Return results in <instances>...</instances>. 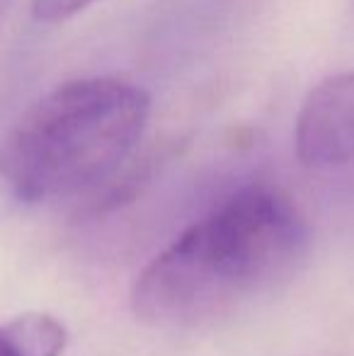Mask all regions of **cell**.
<instances>
[{"label": "cell", "mask_w": 354, "mask_h": 356, "mask_svg": "<svg viewBox=\"0 0 354 356\" xmlns=\"http://www.w3.org/2000/svg\"><path fill=\"white\" fill-rule=\"evenodd\" d=\"M311 250L298 207L272 184H246L163 248L131 286V310L156 330H194L284 286Z\"/></svg>", "instance_id": "6da1fadb"}, {"label": "cell", "mask_w": 354, "mask_h": 356, "mask_svg": "<svg viewBox=\"0 0 354 356\" xmlns=\"http://www.w3.org/2000/svg\"><path fill=\"white\" fill-rule=\"evenodd\" d=\"M146 90L114 75L76 78L37 97L0 145V177L15 199L49 204L112 177L146 131Z\"/></svg>", "instance_id": "7a4b0ae2"}, {"label": "cell", "mask_w": 354, "mask_h": 356, "mask_svg": "<svg viewBox=\"0 0 354 356\" xmlns=\"http://www.w3.org/2000/svg\"><path fill=\"white\" fill-rule=\"evenodd\" d=\"M296 155L311 170L354 163V73L330 75L306 95L296 119Z\"/></svg>", "instance_id": "3957f363"}, {"label": "cell", "mask_w": 354, "mask_h": 356, "mask_svg": "<svg viewBox=\"0 0 354 356\" xmlns=\"http://www.w3.org/2000/svg\"><path fill=\"white\" fill-rule=\"evenodd\" d=\"M68 327L49 313H22L0 325V356H63Z\"/></svg>", "instance_id": "277c9868"}, {"label": "cell", "mask_w": 354, "mask_h": 356, "mask_svg": "<svg viewBox=\"0 0 354 356\" xmlns=\"http://www.w3.org/2000/svg\"><path fill=\"white\" fill-rule=\"evenodd\" d=\"M97 0H32V15L39 22H63L83 10H88Z\"/></svg>", "instance_id": "5b68a950"}, {"label": "cell", "mask_w": 354, "mask_h": 356, "mask_svg": "<svg viewBox=\"0 0 354 356\" xmlns=\"http://www.w3.org/2000/svg\"><path fill=\"white\" fill-rule=\"evenodd\" d=\"M10 5H13V0H0V22H3V17L8 15Z\"/></svg>", "instance_id": "8992f818"}]
</instances>
